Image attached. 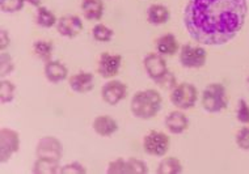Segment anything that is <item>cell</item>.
Instances as JSON below:
<instances>
[{"label":"cell","mask_w":249,"mask_h":174,"mask_svg":"<svg viewBox=\"0 0 249 174\" xmlns=\"http://www.w3.org/2000/svg\"><path fill=\"white\" fill-rule=\"evenodd\" d=\"M143 66H144L147 75L156 84L169 72L167 67V62L163 58V55H160L159 52L158 54H155V52L148 54L144 58V60H143Z\"/></svg>","instance_id":"ba28073f"},{"label":"cell","mask_w":249,"mask_h":174,"mask_svg":"<svg viewBox=\"0 0 249 174\" xmlns=\"http://www.w3.org/2000/svg\"><path fill=\"white\" fill-rule=\"evenodd\" d=\"M45 76L50 83L53 84H56V83H60L67 79V75H69V70L66 67L65 64L60 63L58 60H49L45 64Z\"/></svg>","instance_id":"2e32d148"},{"label":"cell","mask_w":249,"mask_h":174,"mask_svg":"<svg viewBox=\"0 0 249 174\" xmlns=\"http://www.w3.org/2000/svg\"><path fill=\"white\" fill-rule=\"evenodd\" d=\"M178 49H180V45H178L176 35L171 33L164 34L156 41V50L160 55L172 56L178 51Z\"/></svg>","instance_id":"e0dca14e"},{"label":"cell","mask_w":249,"mask_h":174,"mask_svg":"<svg viewBox=\"0 0 249 174\" xmlns=\"http://www.w3.org/2000/svg\"><path fill=\"white\" fill-rule=\"evenodd\" d=\"M169 147H171V139L164 132L150 131L143 139L144 152L155 157L165 156V153L169 151Z\"/></svg>","instance_id":"5b68a950"},{"label":"cell","mask_w":249,"mask_h":174,"mask_svg":"<svg viewBox=\"0 0 249 174\" xmlns=\"http://www.w3.org/2000/svg\"><path fill=\"white\" fill-rule=\"evenodd\" d=\"M9 42H11V39H9L8 32L5 29L0 30V50L4 51L9 46Z\"/></svg>","instance_id":"836d02e7"},{"label":"cell","mask_w":249,"mask_h":174,"mask_svg":"<svg viewBox=\"0 0 249 174\" xmlns=\"http://www.w3.org/2000/svg\"><path fill=\"white\" fill-rule=\"evenodd\" d=\"M127 96V85L120 80H109L101 88V97L107 105L116 106Z\"/></svg>","instance_id":"9c48e42d"},{"label":"cell","mask_w":249,"mask_h":174,"mask_svg":"<svg viewBox=\"0 0 249 174\" xmlns=\"http://www.w3.org/2000/svg\"><path fill=\"white\" fill-rule=\"evenodd\" d=\"M20 149V136L15 130L1 128L0 131V161L5 162Z\"/></svg>","instance_id":"52a82bcc"},{"label":"cell","mask_w":249,"mask_h":174,"mask_svg":"<svg viewBox=\"0 0 249 174\" xmlns=\"http://www.w3.org/2000/svg\"><path fill=\"white\" fill-rule=\"evenodd\" d=\"M248 12L247 0H189L184 24L193 41L219 46L243 29Z\"/></svg>","instance_id":"6da1fadb"},{"label":"cell","mask_w":249,"mask_h":174,"mask_svg":"<svg viewBox=\"0 0 249 174\" xmlns=\"http://www.w3.org/2000/svg\"><path fill=\"white\" fill-rule=\"evenodd\" d=\"M165 127L171 134H182L189 127V121L182 111H171L165 118Z\"/></svg>","instance_id":"5bb4252c"},{"label":"cell","mask_w":249,"mask_h":174,"mask_svg":"<svg viewBox=\"0 0 249 174\" xmlns=\"http://www.w3.org/2000/svg\"><path fill=\"white\" fill-rule=\"evenodd\" d=\"M248 81H249V77H248Z\"/></svg>","instance_id":"d590c367"},{"label":"cell","mask_w":249,"mask_h":174,"mask_svg":"<svg viewBox=\"0 0 249 174\" xmlns=\"http://www.w3.org/2000/svg\"><path fill=\"white\" fill-rule=\"evenodd\" d=\"M228 105L226 88L222 84L213 83L207 85L202 93V106L209 113H219Z\"/></svg>","instance_id":"3957f363"},{"label":"cell","mask_w":249,"mask_h":174,"mask_svg":"<svg viewBox=\"0 0 249 174\" xmlns=\"http://www.w3.org/2000/svg\"><path fill=\"white\" fill-rule=\"evenodd\" d=\"M121 64H122V56L121 55L110 54V52H103L100 55L97 71H99L100 76L110 80V79L118 75Z\"/></svg>","instance_id":"8fae6325"},{"label":"cell","mask_w":249,"mask_h":174,"mask_svg":"<svg viewBox=\"0 0 249 174\" xmlns=\"http://www.w3.org/2000/svg\"><path fill=\"white\" fill-rule=\"evenodd\" d=\"M56 30L63 37L73 38L83 30L82 18L75 15H66V16L60 17L56 22Z\"/></svg>","instance_id":"7c38bea8"},{"label":"cell","mask_w":249,"mask_h":174,"mask_svg":"<svg viewBox=\"0 0 249 174\" xmlns=\"http://www.w3.org/2000/svg\"><path fill=\"white\" fill-rule=\"evenodd\" d=\"M158 174H180L182 173V164L178 158L167 157L161 160L156 170Z\"/></svg>","instance_id":"44dd1931"},{"label":"cell","mask_w":249,"mask_h":174,"mask_svg":"<svg viewBox=\"0 0 249 174\" xmlns=\"http://www.w3.org/2000/svg\"><path fill=\"white\" fill-rule=\"evenodd\" d=\"M36 21L39 26L42 28H52L58 22L55 15L49 11L46 7H38L37 8V16H36Z\"/></svg>","instance_id":"603a6c76"},{"label":"cell","mask_w":249,"mask_h":174,"mask_svg":"<svg viewBox=\"0 0 249 174\" xmlns=\"http://www.w3.org/2000/svg\"><path fill=\"white\" fill-rule=\"evenodd\" d=\"M24 1H28V3H30V4L33 5V7H37V8H38V7H41V5H39L41 0H24Z\"/></svg>","instance_id":"e575fe53"},{"label":"cell","mask_w":249,"mask_h":174,"mask_svg":"<svg viewBox=\"0 0 249 174\" xmlns=\"http://www.w3.org/2000/svg\"><path fill=\"white\" fill-rule=\"evenodd\" d=\"M161 107V96L158 90H139L134 94L130 104V109L137 118L151 119L158 114Z\"/></svg>","instance_id":"7a4b0ae2"},{"label":"cell","mask_w":249,"mask_h":174,"mask_svg":"<svg viewBox=\"0 0 249 174\" xmlns=\"http://www.w3.org/2000/svg\"><path fill=\"white\" fill-rule=\"evenodd\" d=\"M169 17H171V12L163 4H152L147 9V20H148L151 25L167 24Z\"/></svg>","instance_id":"ac0fdd59"},{"label":"cell","mask_w":249,"mask_h":174,"mask_svg":"<svg viewBox=\"0 0 249 174\" xmlns=\"http://www.w3.org/2000/svg\"><path fill=\"white\" fill-rule=\"evenodd\" d=\"M59 161H55L52 158L37 157L33 165L35 174H55L59 173Z\"/></svg>","instance_id":"ffe728a7"},{"label":"cell","mask_w":249,"mask_h":174,"mask_svg":"<svg viewBox=\"0 0 249 174\" xmlns=\"http://www.w3.org/2000/svg\"><path fill=\"white\" fill-rule=\"evenodd\" d=\"M92 127H93V130H95L97 135L103 136V138H109L114 132H117V130H118V123H117L116 119H113L109 115H99L93 121Z\"/></svg>","instance_id":"9a60e30c"},{"label":"cell","mask_w":249,"mask_h":174,"mask_svg":"<svg viewBox=\"0 0 249 174\" xmlns=\"http://www.w3.org/2000/svg\"><path fill=\"white\" fill-rule=\"evenodd\" d=\"M236 118L243 124H249V105L244 98H240L237 102Z\"/></svg>","instance_id":"f1b7e54d"},{"label":"cell","mask_w":249,"mask_h":174,"mask_svg":"<svg viewBox=\"0 0 249 174\" xmlns=\"http://www.w3.org/2000/svg\"><path fill=\"white\" fill-rule=\"evenodd\" d=\"M236 144L239 148L249 151V127H243L236 135Z\"/></svg>","instance_id":"1f68e13d"},{"label":"cell","mask_w":249,"mask_h":174,"mask_svg":"<svg viewBox=\"0 0 249 174\" xmlns=\"http://www.w3.org/2000/svg\"><path fill=\"white\" fill-rule=\"evenodd\" d=\"M15 85L9 80H1L0 83V101L1 104H8L15 97Z\"/></svg>","instance_id":"d4e9b609"},{"label":"cell","mask_w":249,"mask_h":174,"mask_svg":"<svg viewBox=\"0 0 249 174\" xmlns=\"http://www.w3.org/2000/svg\"><path fill=\"white\" fill-rule=\"evenodd\" d=\"M148 173L146 162L141 161L138 158H129L126 160V174H146Z\"/></svg>","instance_id":"484cf974"},{"label":"cell","mask_w":249,"mask_h":174,"mask_svg":"<svg viewBox=\"0 0 249 174\" xmlns=\"http://www.w3.org/2000/svg\"><path fill=\"white\" fill-rule=\"evenodd\" d=\"M180 63L185 68H201L205 66L207 59V52L205 47L184 45L180 49Z\"/></svg>","instance_id":"8992f818"},{"label":"cell","mask_w":249,"mask_h":174,"mask_svg":"<svg viewBox=\"0 0 249 174\" xmlns=\"http://www.w3.org/2000/svg\"><path fill=\"white\" fill-rule=\"evenodd\" d=\"M82 12L87 20L99 21L104 15L103 0H83Z\"/></svg>","instance_id":"d6986e66"},{"label":"cell","mask_w":249,"mask_h":174,"mask_svg":"<svg viewBox=\"0 0 249 174\" xmlns=\"http://www.w3.org/2000/svg\"><path fill=\"white\" fill-rule=\"evenodd\" d=\"M24 0H0V8L5 13H15L24 8Z\"/></svg>","instance_id":"83f0119b"},{"label":"cell","mask_w":249,"mask_h":174,"mask_svg":"<svg viewBox=\"0 0 249 174\" xmlns=\"http://www.w3.org/2000/svg\"><path fill=\"white\" fill-rule=\"evenodd\" d=\"M159 87L164 88V89H173L176 87V77L173 76L172 72H168L161 80L158 83Z\"/></svg>","instance_id":"d6a6232c"},{"label":"cell","mask_w":249,"mask_h":174,"mask_svg":"<svg viewBox=\"0 0 249 174\" xmlns=\"http://www.w3.org/2000/svg\"><path fill=\"white\" fill-rule=\"evenodd\" d=\"M107 173L126 174V160H124V158H117L114 161L109 162V165H107Z\"/></svg>","instance_id":"f546056e"},{"label":"cell","mask_w":249,"mask_h":174,"mask_svg":"<svg viewBox=\"0 0 249 174\" xmlns=\"http://www.w3.org/2000/svg\"><path fill=\"white\" fill-rule=\"evenodd\" d=\"M36 155L37 157L52 158L55 161H59L63 155V147L56 138L54 136H45L37 144L36 148Z\"/></svg>","instance_id":"30bf717a"},{"label":"cell","mask_w":249,"mask_h":174,"mask_svg":"<svg viewBox=\"0 0 249 174\" xmlns=\"http://www.w3.org/2000/svg\"><path fill=\"white\" fill-rule=\"evenodd\" d=\"M198 98L197 88L190 83H181L171 92V102L181 110H188L196 105Z\"/></svg>","instance_id":"277c9868"},{"label":"cell","mask_w":249,"mask_h":174,"mask_svg":"<svg viewBox=\"0 0 249 174\" xmlns=\"http://www.w3.org/2000/svg\"><path fill=\"white\" fill-rule=\"evenodd\" d=\"M70 88L76 93H88L95 87V77L90 72H77L70 77Z\"/></svg>","instance_id":"4fadbf2b"},{"label":"cell","mask_w":249,"mask_h":174,"mask_svg":"<svg viewBox=\"0 0 249 174\" xmlns=\"http://www.w3.org/2000/svg\"><path fill=\"white\" fill-rule=\"evenodd\" d=\"M60 174H86L87 169L79 162H71L67 165L62 166L59 169Z\"/></svg>","instance_id":"4dcf8cb0"},{"label":"cell","mask_w":249,"mask_h":174,"mask_svg":"<svg viewBox=\"0 0 249 174\" xmlns=\"http://www.w3.org/2000/svg\"><path fill=\"white\" fill-rule=\"evenodd\" d=\"M53 50H54V46H53L52 42L49 41H43V39H39V41H36L33 43V52L35 55L38 58V59L43 60L45 63L52 60Z\"/></svg>","instance_id":"7402d4cb"},{"label":"cell","mask_w":249,"mask_h":174,"mask_svg":"<svg viewBox=\"0 0 249 174\" xmlns=\"http://www.w3.org/2000/svg\"><path fill=\"white\" fill-rule=\"evenodd\" d=\"M15 70V63H13L12 56L9 55L8 52H1L0 55V75L1 77L7 76L9 73H12V71Z\"/></svg>","instance_id":"4316f807"},{"label":"cell","mask_w":249,"mask_h":174,"mask_svg":"<svg viewBox=\"0 0 249 174\" xmlns=\"http://www.w3.org/2000/svg\"><path fill=\"white\" fill-rule=\"evenodd\" d=\"M92 34H93V38L99 42H109L113 38V30L100 22L93 26Z\"/></svg>","instance_id":"cb8c5ba5"}]
</instances>
